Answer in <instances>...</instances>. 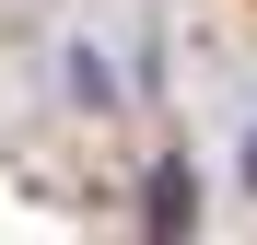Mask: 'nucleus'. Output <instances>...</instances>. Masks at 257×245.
Segmentation results:
<instances>
[{"label": "nucleus", "instance_id": "f257e3e1", "mask_svg": "<svg viewBox=\"0 0 257 245\" xmlns=\"http://www.w3.org/2000/svg\"><path fill=\"white\" fill-rule=\"evenodd\" d=\"M245 175H257V140H245Z\"/></svg>", "mask_w": 257, "mask_h": 245}]
</instances>
